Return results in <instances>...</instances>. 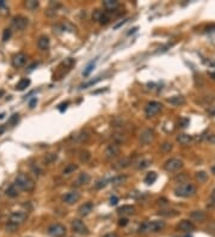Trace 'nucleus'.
Listing matches in <instances>:
<instances>
[{"instance_id": "1", "label": "nucleus", "mask_w": 215, "mask_h": 237, "mask_svg": "<svg viewBox=\"0 0 215 237\" xmlns=\"http://www.w3.org/2000/svg\"><path fill=\"white\" fill-rule=\"evenodd\" d=\"M15 184L18 187V189L24 192H31L34 191V188H35V181L29 175L23 174V173L17 175Z\"/></svg>"}, {"instance_id": "2", "label": "nucleus", "mask_w": 215, "mask_h": 237, "mask_svg": "<svg viewBox=\"0 0 215 237\" xmlns=\"http://www.w3.org/2000/svg\"><path fill=\"white\" fill-rule=\"evenodd\" d=\"M165 228V222L162 220H153V222H145L140 225L139 232L140 234H148V232H159Z\"/></svg>"}, {"instance_id": "3", "label": "nucleus", "mask_w": 215, "mask_h": 237, "mask_svg": "<svg viewBox=\"0 0 215 237\" xmlns=\"http://www.w3.org/2000/svg\"><path fill=\"white\" fill-rule=\"evenodd\" d=\"M176 195L178 197H182V198H189V197H192L196 194V187L194 186L192 183H183L181 184L179 187L176 188Z\"/></svg>"}, {"instance_id": "4", "label": "nucleus", "mask_w": 215, "mask_h": 237, "mask_svg": "<svg viewBox=\"0 0 215 237\" xmlns=\"http://www.w3.org/2000/svg\"><path fill=\"white\" fill-rule=\"evenodd\" d=\"M66 226L59 224V223H55L52 224L49 228H48V235L50 237H63L66 235Z\"/></svg>"}, {"instance_id": "5", "label": "nucleus", "mask_w": 215, "mask_h": 237, "mask_svg": "<svg viewBox=\"0 0 215 237\" xmlns=\"http://www.w3.org/2000/svg\"><path fill=\"white\" fill-rule=\"evenodd\" d=\"M72 229L75 234H79L81 236H87L89 235V229L80 219H73L72 220Z\"/></svg>"}, {"instance_id": "6", "label": "nucleus", "mask_w": 215, "mask_h": 237, "mask_svg": "<svg viewBox=\"0 0 215 237\" xmlns=\"http://www.w3.org/2000/svg\"><path fill=\"white\" fill-rule=\"evenodd\" d=\"M28 24H29V19L23 17V16H17V17H15V18L12 19V22H11L12 28H13L15 30H18V31L24 30V29L28 26Z\"/></svg>"}, {"instance_id": "7", "label": "nucleus", "mask_w": 215, "mask_h": 237, "mask_svg": "<svg viewBox=\"0 0 215 237\" xmlns=\"http://www.w3.org/2000/svg\"><path fill=\"white\" fill-rule=\"evenodd\" d=\"M182 167H183V162L181 159H178V158H171L164 165L165 170L169 171V173H175L177 170H179Z\"/></svg>"}, {"instance_id": "8", "label": "nucleus", "mask_w": 215, "mask_h": 237, "mask_svg": "<svg viewBox=\"0 0 215 237\" xmlns=\"http://www.w3.org/2000/svg\"><path fill=\"white\" fill-rule=\"evenodd\" d=\"M120 151H121L120 145H118V144H116V143H112V144L108 145L107 149H105V151H104L105 158H108V159L115 158V157H117V156L120 154Z\"/></svg>"}, {"instance_id": "9", "label": "nucleus", "mask_w": 215, "mask_h": 237, "mask_svg": "<svg viewBox=\"0 0 215 237\" xmlns=\"http://www.w3.org/2000/svg\"><path fill=\"white\" fill-rule=\"evenodd\" d=\"M161 106L159 102H149L146 106V116L147 117H153L154 115H157L161 110Z\"/></svg>"}, {"instance_id": "10", "label": "nucleus", "mask_w": 215, "mask_h": 237, "mask_svg": "<svg viewBox=\"0 0 215 237\" xmlns=\"http://www.w3.org/2000/svg\"><path fill=\"white\" fill-rule=\"evenodd\" d=\"M26 218H28V213L26 212L16 211V212H12L11 216H10V222L18 225V224H22Z\"/></svg>"}, {"instance_id": "11", "label": "nucleus", "mask_w": 215, "mask_h": 237, "mask_svg": "<svg viewBox=\"0 0 215 237\" xmlns=\"http://www.w3.org/2000/svg\"><path fill=\"white\" fill-rule=\"evenodd\" d=\"M79 199H80V193L77 192V191L68 192L67 194H65V195H63V201H65L66 204H68V205H73V204H75Z\"/></svg>"}, {"instance_id": "12", "label": "nucleus", "mask_w": 215, "mask_h": 237, "mask_svg": "<svg viewBox=\"0 0 215 237\" xmlns=\"http://www.w3.org/2000/svg\"><path fill=\"white\" fill-rule=\"evenodd\" d=\"M26 62V55L24 53H18L16 54L12 59V65L16 69H19V67H23Z\"/></svg>"}, {"instance_id": "13", "label": "nucleus", "mask_w": 215, "mask_h": 237, "mask_svg": "<svg viewBox=\"0 0 215 237\" xmlns=\"http://www.w3.org/2000/svg\"><path fill=\"white\" fill-rule=\"evenodd\" d=\"M93 210V204L91 201H87V202H84L81 206L78 208V213L80 214L81 217H86L89 214L92 212Z\"/></svg>"}, {"instance_id": "14", "label": "nucleus", "mask_w": 215, "mask_h": 237, "mask_svg": "<svg viewBox=\"0 0 215 237\" xmlns=\"http://www.w3.org/2000/svg\"><path fill=\"white\" fill-rule=\"evenodd\" d=\"M89 138H90V133L87 130H81V132H78L75 134H73L72 140L75 143H85L89 140Z\"/></svg>"}, {"instance_id": "15", "label": "nucleus", "mask_w": 215, "mask_h": 237, "mask_svg": "<svg viewBox=\"0 0 215 237\" xmlns=\"http://www.w3.org/2000/svg\"><path fill=\"white\" fill-rule=\"evenodd\" d=\"M154 139V133L152 130H145L140 134V141L142 144H149Z\"/></svg>"}, {"instance_id": "16", "label": "nucleus", "mask_w": 215, "mask_h": 237, "mask_svg": "<svg viewBox=\"0 0 215 237\" xmlns=\"http://www.w3.org/2000/svg\"><path fill=\"white\" fill-rule=\"evenodd\" d=\"M90 180H91V177H90V175L87 173H81V174H79V176L77 177V180L73 182V184L75 187H80V186L87 184L90 182Z\"/></svg>"}, {"instance_id": "17", "label": "nucleus", "mask_w": 215, "mask_h": 237, "mask_svg": "<svg viewBox=\"0 0 215 237\" xmlns=\"http://www.w3.org/2000/svg\"><path fill=\"white\" fill-rule=\"evenodd\" d=\"M50 46V40L49 37H47V36H41V37L37 40V47H39V49L41 50H47L48 48Z\"/></svg>"}, {"instance_id": "18", "label": "nucleus", "mask_w": 215, "mask_h": 237, "mask_svg": "<svg viewBox=\"0 0 215 237\" xmlns=\"http://www.w3.org/2000/svg\"><path fill=\"white\" fill-rule=\"evenodd\" d=\"M117 212L120 214H122V216H124V214H133L135 212V207L131 206V205H123V206H121L117 210Z\"/></svg>"}, {"instance_id": "19", "label": "nucleus", "mask_w": 215, "mask_h": 237, "mask_svg": "<svg viewBox=\"0 0 215 237\" xmlns=\"http://www.w3.org/2000/svg\"><path fill=\"white\" fill-rule=\"evenodd\" d=\"M30 79L29 78H23V79H21L18 83H17V85H16V90H18V91H23V90H25L29 85H30Z\"/></svg>"}, {"instance_id": "20", "label": "nucleus", "mask_w": 215, "mask_h": 237, "mask_svg": "<svg viewBox=\"0 0 215 237\" xmlns=\"http://www.w3.org/2000/svg\"><path fill=\"white\" fill-rule=\"evenodd\" d=\"M194 228H195L194 224L189 220H182L178 225V229L182 230V231H191V230H194Z\"/></svg>"}, {"instance_id": "21", "label": "nucleus", "mask_w": 215, "mask_h": 237, "mask_svg": "<svg viewBox=\"0 0 215 237\" xmlns=\"http://www.w3.org/2000/svg\"><path fill=\"white\" fill-rule=\"evenodd\" d=\"M18 194H19V189L15 183L11 184L6 189V195L10 197V198H16V197H18Z\"/></svg>"}, {"instance_id": "22", "label": "nucleus", "mask_w": 215, "mask_h": 237, "mask_svg": "<svg viewBox=\"0 0 215 237\" xmlns=\"http://www.w3.org/2000/svg\"><path fill=\"white\" fill-rule=\"evenodd\" d=\"M129 164H131V161L129 159V158H123V159H120V161L116 163L115 165H114V168L121 170V169H124V168H127V167H129Z\"/></svg>"}, {"instance_id": "23", "label": "nucleus", "mask_w": 215, "mask_h": 237, "mask_svg": "<svg viewBox=\"0 0 215 237\" xmlns=\"http://www.w3.org/2000/svg\"><path fill=\"white\" fill-rule=\"evenodd\" d=\"M127 181V176L126 175H117L115 177H112L109 182L111 184H114V186H118V184H122L124 183Z\"/></svg>"}, {"instance_id": "24", "label": "nucleus", "mask_w": 215, "mask_h": 237, "mask_svg": "<svg viewBox=\"0 0 215 237\" xmlns=\"http://www.w3.org/2000/svg\"><path fill=\"white\" fill-rule=\"evenodd\" d=\"M191 218L194 220H196V222H203L204 219H206V214L203 213L202 211H194L191 212Z\"/></svg>"}, {"instance_id": "25", "label": "nucleus", "mask_w": 215, "mask_h": 237, "mask_svg": "<svg viewBox=\"0 0 215 237\" xmlns=\"http://www.w3.org/2000/svg\"><path fill=\"white\" fill-rule=\"evenodd\" d=\"M103 6L107 10H115L118 6V1H116V0H105V1H103Z\"/></svg>"}, {"instance_id": "26", "label": "nucleus", "mask_w": 215, "mask_h": 237, "mask_svg": "<svg viewBox=\"0 0 215 237\" xmlns=\"http://www.w3.org/2000/svg\"><path fill=\"white\" fill-rule=\"evenodd\" d=\"M167 102L171 103V104H173V106H179V104L184 103V97H182V96H173V97L169 98Z\"/></svg>"}, {"instance_id": "27", "label": "nucleus", "mask_w": 215, "mask_h": 237, "mask_svg": "<svg viewBox=\"0 0 215 237\" xmlns=\"http://www.w3.org/2000/svg\"><path fill=\"white\" fill-rule=\"evenodd\" d=\"M78 169V165L77 164H73V163H71V164H68L67 167H65V169H63V175H71V174H73L75 170Z\"/></svg>"}, {"instance_id": "28", "label": "nucleus", "mask_w": 215, "mask_h": 237, "mask_svg": "<svg viewBox=\"0 0 215 237\" xmlns=\"http://www.w3.org/2000/svg\"><path fill=\"white\" fill-rule=\"evenodd\" d=\"M25 7L28 8V10H30V11H34V10H36V8L39 7V1H36V0H28V1H25Z\"/></svg>"}, {"instance_id": "29", "label": "nucleus", "mask_w": 215, "mask_h": 237, "mask_svg": "<svg viewBox=\"0 0 215 237\" xmlns=\"http://www.w3.org/2000/svg\"><path fill=\"white\" fill-rule=\"evenodd\" d=\"M155 180H157V174L154 173V171H151V173H148L147 176L145 177V182L147 184H152L155 182Z\"/></svg>"}, {"instance_id": "30", "label": "nucleus", "mask_w": 215, "mask_h": 237, "mask_svg": "<svg viewBox=\"0 0 215 237\" xmlns=\"http://www.w3.org/2000/svg\"><path fill=\"white\" fill-rule=\"evenodd\" d=\"M57 159V154L56 153H48L44 157V163L46 164H52L53 162H55Z\"/></svg>"}, {"instance_id": "31", "label": "nucleus", "mask_w": 215, "mask_h": 237, "mask_svg": "<svg viewBox=\"0 0 215 237\" xmlns=\"http://www.w3.org/2000/svg\"><path fill=\"white\" fill-rule=\"evenodd\" d=\"M57 7H60V5L59 4H55V2H52L50 4V6L48 8V11H47V15L48 16H54L56 13V11H57Z\"/></svg>"}, {"instance_id": "32", "label": "nucleus", "mask_w": 215, "mask_h": 237, "mask_svg": "<svg viewBox=\"0 0 215 237\" xmlns=\"http://www.w3.org/2000/svg\"><path fill=\"white\" fill-rule=\"evenodd\" d=\"M177 140H178L181 144L185 145V144H189V141L191 140V137H190V135H188V134H181L179 137L177 138Z\"/></svg>"}, {"instance_id": "33", "label": "nucleus", "mask_w": 215, "mask_h": 237, "mask_svg": "<svg viewBox=\"0 0 215 237\" xmlns=\"http://www.w3.org/2000/svg\"><path fill=\"white\" fill-rule=\"evenodd\" d=\"M79 158H80V161L86 163V162L90 161V158H91V153L89 152V151H81L80 152V156H79Z\"/></svg>"}, {"instance_id": "34", "label": "nucleus", "mask_w": 215, "mask_h": 237, "mask_svg": "<svg viewBox=\"0 0 215 237\" xmlns=\"http://www.w3.org/2000/svg\"><path fill=\"white\" fill-rule=\"evenodd\" d=\"M17 229H18V225L17 224H13V223H11V222H8L6 225H5V230L7 231V232H15V231H17Z\"/></svg>"}, {"instance_id": "35", "label": "nucleus", "mask_w": 215, "mask_h": 237, "mask_svg": "<svg viewBox=\"0 0 215 237\" xmlns=\"http://www.w3.org/2000/svg\"><path fill=\"white\" fill-rule=\"evenodd\" d=\"M196 178H197L200 182H203V181H206V180H207V174H206L204 171H200V173H197Z\"/></svg>"}, {"instance_id": "36", "label": "nucleus", "mask_w": 215, "mask_h": 237, "mask_svg": "<svg viewBox=\"0 0 215 237\" xmlns=\"http://www.w3.org/2000/svg\"><path fill=\"white\" fill-rule=\"evenodd\" d=\"M10 37H11V30L10 29H5L4 32H2V41L6 42Z\"/></svg>"}, {"instance_id": "37", "label": "nucleus", "mask_w": 215, "mask_h": 237, "mask_svg": "<svg viewBox=\"0 0 215 237\" xmlns=\"http://www.w3.org/2000/svg\"><path fill=\"white\" fill-rule=\"evenodd\" d=\"M149 164H151V162L147 161V159H144V161L139 162L138 168H139V169H145V168H147V167H148Z\"/></svg>"}, {"instance_id": "38", "label": "nucleus", "mask_w": 215, "mask_h": 237, "mask_svg": "<svg viewBox=\"0 0 215 237\" xmlns=\"http://www.w3.org/2000/svg\"><path fill=\"white\" fill-rule=\"evenodd\" d=\"M93 67H94V64H90L87 67H86V69H85L84 72H83V76L84 77H87L90 73H91V71L93 69Z\"/></svg>"}, {"instance_id": "39", "label": "nucleus", "mask_w": 215, "mask_h": 237, "mask_svg": "<svg viewBox=\"0 0 215 237\" xmlns=\"http://www.w3.org/2000/svg\"><path fill=\"white\" fill-rule=\"evenodd\" d=\"M18 120H19V115H18V114H15V115H12V117L10 119V121H8V123H10L11 126H13V125H16V123L18 122Z\"/></svg>"}, {"instance_id": "40", "label": "nucleus", "mask_w": 215, "mask_h": 237, "mask_svg": "<svg viewBox=\"0 0 215 237\" xmlns=\"http://www.w3.org/2000/svg\"><path fill=\"white\" fill-rule=\"evenodd\" d=\"M109 21H110V18H109L107 15H104V13H103V15H102V17L99 18V23L103 24V25H105V24L109 23Z\"/></svg>"}, {"instance_id": "41", "label": "nucleus", "mask_w": 215, "mask_h": 237, "mask_svg": "<svg viewBox=\"0 0 215 237\" xmlns=\"http://www.w3.org/2000/svg\"><path fill=\"white\" fill-rule=\"evenodd\" d=\"M108 182H109L108 180H102V181H98V182L96 183V188H97V189H100V188H103V187H105V186H107Z\"/></svg>"}, {"instance_id": "42", "label": "nucleus", "mask_w": 215, "mask_h": 237, "mask_svg": "<svg viewBox=\"0 0 215 237\" xmlns=\"http://www.w3.org/2000/svg\"><path fill=\"white\" fill-rule=\"evenodd\" d=\"M171 149H172V144H170V143H165V144L161 145V150L165 151V152H169Z\"/></svg>"}, {"instance_id": "43", "label": "nucleus", "mask_w": 215, "mask_h": 237, "mask_svg": "<svg viewBox=\"0 0 215 237\" xmlns=\"http://www.w3.org/2000/svg\"><path fill=\"white\" fill-rule=\"evenodd\" d=\"M102 15H103V12H100L99 10H96L92 15L93 19H94V21H99V18L102 17Z\"/></svg>"}, {"instance_id": "44", "label": "nucleus", "mask_w": 215, "mask_h": 237, "mask_svg": "<svg viewBox=\"0 0 215 237\" xmlns=\"http://www.w3.org/2000/svg\"><path fill=\"white\" fill-rule=\"evenodd\" d=\"M98 80H99V78H98V79H94V80H91V82H89V83H86V84L81 85V88H83V89H85V88H87V86H90V85L96 84V83H97Z\"/></svg>"}, {"instance_id": "45", "label": "nucleus", "mask_w": 215, "mask_h": 237, "mask_svg": "<svg viewBox=\"0 0 215 237\" xmlns=\"http://www.w3.org/2000/svg\"><path fill=\"white\" fill-rule=\"evenodd\" d=\"M207 141H208V143H210V144H215V134L208 135V137H207Z\"/></svg>"}, {"instance_id": "46", "label": "nucleus", "mask_w": 215, "mask_h": 237, "mask_svg": "<svg viewBox=\"0 0 215 237\" xmlns=\"http://www.w3.org/2000/svg\"><path fill=\"white\" fill-rule=\"evenodd\" d=\"M121 226H126L127 224H128V219H126V218H123V219H120V223H118Z\"/></svg>"}, {"instance_id": "47", "label": "nucleus", "mask_w": 215, "mask_h": 237, "mask_svg": "<svg viewBox=\"0 0 215 237\" xmlns=\"http://www.w3.org/2000/svg\"><path fill=\"white\" fill-rule=\"evenodd\" d=\"M117 201H118L117 197H111V199H110V205H116Z\"/></svg>"}, {"instance_id": "48", "label": "nucleus", "mask_w": 215, "mask_h": 237, "mask_svg": "<svg viewBox=\"0 0 215 237\" xmlns=\"http://www.w3.org/2000/svg\"><path fill=\"white\" fill-rule=\"evenodd\" d=\"M210 199H212V202L215 204V188H214V191L212 192V197H210Z\"/></svg>"}, {"instance_id": "49", "label": "nucleus", "mask_w": 215, "mask_h": 237, "mask_svg": "<svg viewBox=\"0 0 215 237\" xmlns=\"http://www.w3.org/2000/svg\"><path fill=\"white\" fill-rule=\"evenodd\" d=\"M103 237H117V235H116V234H108V235H105V236H103Z\"/></svg>"}, {"instance_id": "50", "label": "nucleus", "mask_w": 215, "mask_h": 237, "mask_svg": "<svg viewBox=\"0 0 215 237\" xmlns=\"http://www.w3.org/2000/svg\"><path fill=\"white\" fill-rule=\"evenodd\" d=\"M35 103H36V98H35V100H32V101H31V103H30V108H34V106H35Z\"/></svg>"}, {"instance_id": "51", "label": "nucleus", "mask_w": 215, "mask_h": 237, "mask_svg": "<svg viewBox=\"0 0 215 237\" xmlns=\"http://www.w3.org/2000/svg\"><path fill=\"white\" fill-rule=\"evenodd\" d=\"M4 6H5V2L2 0H0V7H4Z\"/></svg>"}, {"instance_id": "52", "label": "nucleus", "mask_w": 215, "mask_h": 237, "mask_svg": "<svg viewBox=\"0 0 215 237\" xmlns=\"http://www.w3.org/2000/svg\"><path fill=\"white\" fill-rule=\"evenodd\" d=\"M4 130H5V127H1V128H0V134H1Z\"/></svg>"}, {"instance_id": "53", "label": "nucleus", "mask_w": 215, "mask_h": 237, "mask_svg": "<svg viewBox=\"0 0 215 237\" xmlns=\"http://www.w3.org/2000/svg\"><path fill=\"white\" fill-rule=\"evenodd\" d=\"M2 95H4V91H2V90H0V97H1Z\"/></svg>"}, {"instance_id": "54", "label": "nucleus", "mask_w": 215, "mask_h": 237, "mask_svg": "<svg viewBox=\"0 0 215 237\" xmlns=\"http://www.w3.org/2000/svg\"><path fill=\"white\" fill-rule=\"evenodd\" d=\"M212 170H213V173H214V174H215V167H214V168H213V169H212Z\"/></svg>"}, {"instance_id": "55", "label": "nucleus", "mask_w": 215, "mask_h": 237, "mask_svg": "<svg viewBox=\"0 0 215 237\" xmlns=\"http://www.w3.org/2000/svg\"><path fill=\"white\" fill-rule=\"evenodd\" d=\"M188 237H190V236H188Z\"/></svg>"}]
</instances>
